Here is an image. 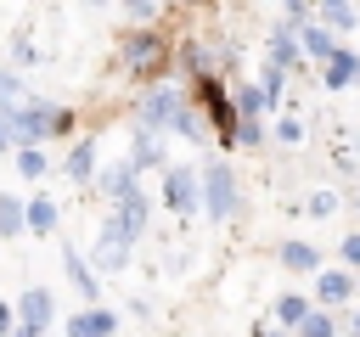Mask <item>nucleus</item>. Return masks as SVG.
Listing matches in <instances>:
<instances>
[{"label":"nucleus","instance_id":"nucleus-1","mask_svg":"<svg viewBox=\"0 0 360 337\" xmlns=\"http://www.w3.org/2000/svg\"><path fill=\"white\" fill-rule=\"evenodd\" d=\"M141 118H146V129H169V124H186V107H180L174 90H152L146 107H141Z\"/></svg>","mask_w":360,"mask_h":337},{"label":"nucleus","instance_id":"nucleus-2","mask_svg":"<svg viewBox=\"0 0 360 337\" xmlns=\"http://www.w3.org/2000/svg\"><path fill=\"white\" fill-rule=\"evenodd\" d=\"M202 191H208V213H214V219H231V213H236V180H231L225 168H208V174H202Z\"/></svg>","mask_w":360,"mask_h":337},{"label":"nucleus","instance_id":"nucleus-3","mask_svg":"<svg viewBox=\"0 0 360 337\" xmlns=\"http://www.w3.org/2000/svg\"><path fill=\"white\" fill-rule=\"evenodd\" d=\"M124 264H129V236L118 225H107L96 242V270H124Z\"/></svg>","mask_w":360,"mask_h":337},{"label":"nucleus","instance_id":"nucleus-4","mask_svg":"<svg viewBox=\"0 0 360 337\" xmlns=\"http://www.w3.org/2000/svg\"><path fill=\"white\" fill-rule=\"evenodd\" d=\"M51 326V292H22V331L17 337H39Z\"/></svg>","mask_w":360,"mask_h":337},{"label":"nucleus","instance_id":"nucleus-5","mask_svg":"<svg viewBox=\"0 0 360 337\" xmlns=\"http://www.w3.org/2000/svg\"><path fill=\"white\" fill-rule=\"evenodd\" d=\"M169 208H174V213H191V208H197V180H191L186 168L169 174Z\"/></svg>","mask_w":360,"mask_h":337},{"label":"nucleus","instance_id":"nucleus-6","mask_svg":"<svg viewBox=\"0 0 360 337\" xmlns=\"http://www.w3.org/2000/svg\"><path fill=\"white\" fill-rule=\"evenodd\" d=\"M68 337H112V315H101V309L73 315V320H68Z\"/></svg>","mask_w":360,"mask_h":337},{"label":"nucleus","instance_id":"nucleus-7","mask_svg":"<svg viewBox=\"0 0 360 337\" xmlns=\"http://www.w3.org/2000/svg\"><path fill=\"white\" fill-rule=\"evenodd\" d=\"M0 118H6V135H11V140L45 135V112H0Z\"/></svg>","mask_w":360,"mask_h":337},{"label":"nucleus","instance_id":"nucleus-8","mask_svg":"<svg viewBox=\"0 0 360 337\" xmlns=\"http://www.w3.org/2000/svg\"><path fill=\"white\" fill-rule=\"evenodd\" d=\"M141 225H146V197L129 191V197L118 202V230H124V236H141Z\"/></svg>","mask_w":360,"mask_h":337},{"label":"nucleus","instance_id":"nucleus-9","mask_svg":"<svg viewBox=\"0 0 360 337\" xmlns=\"http://www.w3.org/2000/svg\"><path fill=\"white\" fill-rule=\"evenodd\" d=\"M28 225V202H11V197H0V236H17Z\"/></svg>","mask_w":360,"mask_h":337},{"label":"nucleus","instance_id":"nucleus-10","mask_svg":"<svg viewBox=\"0 0 360 337\" xmlns=\"http://www.w3.org/2000/svg\"><path fill=\"white\" fill-rule=\"evenodd\" d=\"M315 258H321V253H315L309 242H287V247H281V264H287V270H315Z\"/></svg>","mask_w":360,"mask_h":337},{"label":"nucleus","instance_id":"nucleus-11","mask_svg":"<svg viewBox=\"0 0 360 337\" xmlns=\"http://www.w3.org/2000/svg\"><path fill=\"white\" fill-rule=\"evenodd\" d=\"M304 51H309V56H326V62L338 56V51H332V34H326L321 22H309V28H304Z\"/></svg>","mask_w":360,"mask_h":337},{"label":"nucleus","instance_id":"nucleus-12","mask_svg":"<svg viewBox=\"0 0 360 337\" xmlns=\"http://www.w3.org/2000/svg\"><path fill=\"white\" fill-rule=\"evenodd\" d=\"M28 225H34V230H56V202H51V197H34V202H28Z\"/></svg>","mask_w":360,"mask_h":337},{"label":"nucleus","instance_id":"nucleus-13","mask_svg":"<svg viewBox=\"0 0 360 337\" xmlns=\"http://www.w3.org/2000/svg\"><path fill=\"white\" fill-rule=\"evenodd\" d=\"M90 168H96V146H73V157H68V174H73V180H84Z\"/></svg>","mask_w":360,"mask_h":337},{"label":"nucleus","instance_id":"nucleus-14","mask_svg":"<svg viewBox=\"0 0 360 337\" xmlns=\"http://www.w3.org/2000/svg\"><path fill=\"white\" fill-rule=\"evenodd\" d=\"M68 275H73V281H79V286H84V298H96V275H90V270H84V258H79V253H73V247H68Z\"/></svg>","mask_w":360,"mask_h":337},{"label":"nucleus","instance_id":"nucleus-15","mask_svg":"<svg viewBox=\"0 0 360 337\" xmlns=\"http://www.w3.org/2000/svg\"><path fill=\"white\" fill-rule=\"evenodd\" d=\"M281 320H292V326H304V320H309V303H304L298 292H287V298H281Z\"/></svg>","mask_w":360,"mask_h":337},{"label":"nucleus","instance_id":"nucleus-16","mask_svg":"<svg viewBox=\"0 0 360 337\" xmlns=\"http://www.w3.org/2000/svg\"><path fill=\"white\" fill-rule=\"evenodd\" d=\"M321 17H326V22H338V28H354V6H343V0L321 6Z\"/></svg>","mask_w":360,"mask_h":337},{"label":"nucleus","instance_id":"nucleus-17","mask_svg":"<svg viewBox=\"0 0 360 337\" xmlns=\"http://www.w3.org/2000/svg\"><path fill=\"white\" fill-rule=\"evenodd\" d=\"M354 73H360V67H354V56H343V51H338V56H332V73H326V79H332V84H349Z\"/></svg>","mask_w":360,"mask_h":337},{"label":"nucleus","instance_id":"nucleus-18","mask_svg":"<svg viewBox=\"0 0 360 337\" xmlns=\"http://www.w3.org/2000/svg\"><path fill=\"white\" fill-rule=\"evenodd\" d=\"M141 163H118V168H107L101 180H107V191H129V174H135Z\"/></svg>","mask_w":360,"mask_h":337},{"label":"nucleus","instance_id":"nucleus-19","mask_svg":"<svg viewBox=\"0 0 360 337\" xmlns=\"http://www.w3.org/2000/svg\"><path fill=\"white\" fill-rule=\"evenodd\" d=\"M129 56H135V67H141V73H152V67H158V45H152V39H141Z\"/></svg>","mask_w":360,"mask_h":337},{"label":"nucleus","instance_id":"nucleus-20","mask_svg":"<svg viewBox=\"0 0 360 337\" xmlns=\"http://www.w3.org/2000/svg\"><path fill=\"white\" fill-rule=\"evenodd\" d=\"M17 168H22V174H28V180H39V174H45V157H39V152H34V146H28V152H22V157H17Z\"/></svg>","mask_w":360,"mask_h":337},{"label":"nucleus","instance_id":"nucleus-21","mask_svg":"<svg viewBox=\"0 0 360 337\" xmlns=\"http://www.w3.org/2000/svg\"><path fill=\"white\" fill-rule=\"evenodd\" d=\"M321 298H349V275H321Z\"/></svg>","mask_w":360,"mask_h":337},{"label":"nucleus","instance_id":"nucleus-22","mask_svg":"<svg viewBox=\"0 0 360 337\" xmlns=\"http://www.w3.org/2000/svg\"><path fill=\"white\" fill-rule=\"evenodd\" d=\"M0 107H22V84L0 73Z\"/></svg>","mask_w":360,"mask_h":337},{"label":"nucleus","instance_id":"nucleus-23","mask_svg":"<svg viewBox=\"0 0 360 337\" xmlns=\"http://www.w3.org/2000/svg\"><path fill=\"white\" fill-rule=\"evenodd\" d=\"M309 213H321V219L338 213V197H332V191H315V197H309Z\"/></svg>","mask_w":360,"mask_h":337},{"label":"nucleus","instance_id":"nucleus-24","mask_svg":"<svg viewBox=\"0 0 360 337\" xmlns=\"http://www.w3.org/2000/svg\"><path fill=\"white\" fill-rule=\"evenodd\" d=\"M304 337H332V320H326V315H309V320H304Z\"/></svg>","mask_w":360,"mask_h":337},{"label":"nucleus","instance_id":"nucleus-25","mask_svg":"<svg viewBox=\"0 0 360 337\" xmlns=\"http://www.w3.org/2000/svg\"><path fill=\"white\" fill-rule=\"evenodd\" d=\"M343 258H349V264H360V236H343Z\"/></svg>","mask_w":360,"mask_h":337},{"label":"nucleus","instance_id":"nucleus-26","mask_svg":"<svg viewBox=\"0 0 360 337\" xmlns=\"http://www.w3.org/2000/svg\"><path fill=\"white\" fill-rule=\"evenodd\" d=\"M6 326H11V309H6V303H0V337H6Z\"/></svg>","mask_w":360,"mask_h":337}]
</instances>
